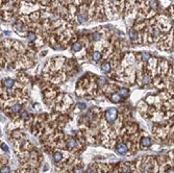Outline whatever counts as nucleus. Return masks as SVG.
<instances>
[{"instance_id":"obj_23","label":"nucleus","mask_w":174,"mask_h":173,"mask_svg":"<svg viewBox=\"0 0 174 173\" xmlns=\"http://www.w3.org/2000/svg\"><path fill=\"white\" fill-rule=\"evenodd\" d=\"M86 173H96L95 167H94V166H91V167H89V169H88Z\"/></svg>"},{"instance_id":"obj_14","label":"nucleus","mask_w":174,"mask_h":173,"mask_svg":"<svg viewBox=\"0 0 174 173\" xmlns=\"http://www.w3.org/2000/svg\"><path fill=\"white\" fill-rule=\"evenodd\" d=\"M82 44L79 43V42H77V43H74L73 46H72V49H73V51H75V52H77V51H79V50L82 49Z\"/></svg>"},{"instance_id":"obj_30","label":"nucleus","mask_w":174,"mask_h":173,"mask_svg":"<svg viewBox=\"0 0 174 173\" xmlns=\"http://www.w3.org/2000/svg\"><path fill=\"white\" fill-rule=\"evenodd\" d=\"M25 1H30V0H25Z\"/></svg>"},{"instance_id":"obj_18","label":"nucleus","mask_w":174,"mask_h":173,"mask_svg":"<svg viewBox=\"0 0 174 173\" xmlns=\"http://www.w3.org/2000/svg\"><path fill=\"white\" fill-rule=\"evenodd\" d=\"M14 27L16 28V30H18V31H22V30H23V25H22L21 22H18L17 24H15Z\"/></svg>"},{"instance_id":"obj_8","label":"nucleus","mask_w":174,"mask_h":173,"mask_svg":"<svg viewBox=\"0 0 174 173\" xmlns=\"http://www.w3.org/2000/svg\"><path fill=\"white\" fill-rule=\"evenodd\" d=\"M62 159H63V153H60V152H55L53 154V161L55 163H60L62 162Z\"/></svg>"},{"instance_id":"obj_11","label":"nucleus","mask_w":174,"mask_h":173,"mask_svg":"<svg viewBox=\"0 0 174 173\" xmlns=\"http://www.w3.org/2000/svg\"><path fill=\"white\" fill-rule=\"evenodd\" d=\"M150 83H151V77L149 75L145 74L144 76L142 77V83L143 85H149Z\"/></svg>"},{"instance_id":"obj_28","label":"nucleus","mask_w":174,"mask_h":173,"mask_svg":"<svg viewBox=\"0 0 174 173\" xmlns=\"http://www.w3.org/2000/svg\"><path fill=\"white\" fill-rule=\"evenodd\" d=\"M166 173H174V169L173 168H169L166 170Z\"/></svg>"},{"instance_id":"obj_24","label":"nucleus","mask_w":174,"mask_h":173,"mask_svg":"<svg viewBox=\"0 0 174 173\" xmlns=\"http://www.w3.org/2000/svg\"><path fill=\"white\" fill-rule=\"evenodd\" d=\"M100 33H95L94 35H93V39L95 40V41H98V40H100Z\"/></svg>"},{"instance_id":"obj_20","label":"nucleus","mask_w":174,"mask_h":173,"mask_svg":"<svg viewBox=\"0 0 174 173\" xmlns=\"http://www.w3.org/2000/svg\"><path fill=\"white\" fill-rule=\"evenodd\" d=\"M10 171H11V169L8 166H2L1 167V173H10Z\"/></svg>"},{"instance_id":"obj_12","label":"nucleus","mask_w":174,"mask_h":173,"mask_svg":"<svg viewBox=\"0 0 174 173\" xmlns=\"http://www.w3.org/2000/svg\"><path fill=\"white\" fill-rule=\"evenodd\" d=\"M21 109H22V105L19 104V103H16V104H14L12 107L11 110L13 113H19L20 111H21Z\"/></svg>"},{"instance_id":"obj_5","label":"nucleus","mask_w":174,"mask_h":173,"mask_svg":"<svg viewBox=\"0 0 174 173\" xmlns=\"http://www.w3.org/2000/svg\"><path fill=\"white\" fill-rule=\"evenodd\" d=\"M2 83H3V87H4V88L11 89V88L14 87L15 81H14V79H12V78H5V79L3 80Z\"/></svg>"},{"instance_id":"obj_6","label":"nucleus","mask_w":174,"mask_h":173,"mask_svg":"<svg viewBox=\"0 0 174 173\" xmlns=\"http://www.w3.org/2000/svg\"><path fill=\"white\" fill-rule=\"evenodd\" d=\"M129 38H130L131 41H137V40H138V38H139L138 30H136V29H130V30H129Z\"/></svg>"},{"instance_id":"obj_27","label":"nucleus","mask_w":174,"mask_h":173,"mask_svg":"<svg viewBox=\"0 0 174 173\" xmlns=\"http://www.w3.org/2000/svg\"><path fill=\"white\" fill-rule=\"evenodd\" d=\"M78 107L80 109V110H86L87 105H86V103H79V104H78Z\"/></svg>"},{"instance_id":"obj_31","label":"nucleus","mask_w":174,"mask_h":173,"mask_svg":"<svg viewBox=\"0 0 174 173\" xmlns=\"http://www.w3.org/2000/svg\"><path fill=\"white\" fill-rule=\"evenodd\" d=\"M173 35H174V31H173Z\"/></svg>"},{"instance_id":"obj_1","label":"nucleus","mask_w":174,"mask_h":173,"mask_svg":"<svg viewBox=\"0 0 174 173\" xmlns=\"http://www.w3.org/2000/svg\"><path fill=\"white\" fill-rule=\"evenodd\" d=\"M117 116H118V112L115 107H111L109 110H106L105 114H104L106 122L109 124H113L115 121L117 120Z\"/></svg>"},{"instance_id":"obj_4","label":"nucleus","mask_w":174,"mask_h":173,"mask_svg":"<svg viewBox=\"0 0 174 173\" xmlns=\"http://www.w3.org/2000/svg\"><path fill=\"white\" fill-rule=\"evenodd\" d=\"M66 145H67V147H68L69 149L74 148V147H76L77 142H76V140H75L74 138H68V139H67V141H66Z\"/></svg>"},{"instance_id":"obj_17","label":"nucleus","mask_w":174,"mask_h":173,"mask_svg":"<svg viewBox=\"0 0 174 173\" xmlns=\"http://www.w3.org/2000/svg\"><path fill=\"white\" fill-rule=\"evenodd\" d=\"M77 20H78L79 23L84 22V21H86V15H82V14L77 15Z\"/></svg>"},{"instance_id":"obj_16","label":"nucleus","mask_w":174,"mask_h":173,"mask_svg":"<svg viewBox=\"0 0 174 173\" xmlns=\"http://www.w3.org/2000/svg\"><path fill=\"white\" fill-rule=\"evenodd\" d=\"M118 93H119L120 95H121V96L126 97V96L128 95V90H127V89H125V88H122V89H120Z\"/></svg>"},{"instance_id":"obj_32","label":"nucleus","mask_w":174,"mask_h":173,"mask_svg":"<svg viewBox=\"0 0 174 173\" xmlns=\"http://www.w3.org/2000/svg\"><path fill=\"white\" fill-rule=\"evenodd\" d=\"M127 173H128V172H127Z\"/></svg>"},{"instance_id":"obj_15","label":"nucleus","mask_w":174,"mask_h":173,"mask_svg":"<svg viewBox=\"0 0 174 173\" xmlns=\"http://www.w3.org/2000/svg\"><path fill=\"white\" fill-rule=\"evenodd\" d=\"M35 33H31V31H29V33H27V41L28 42H33L35 40Z\"/></svg>"},{"instance_id":"obj_25","label":"nucleus","mask_w":174,"mask_h":173,"mask_svg":"<svg viewBox=\"0 0 174 173\" xmlns=\"http://www.w3.org/2000/svg\"><path fill=\"white\" fill-rule=\"evenodd\" d=\"M27 117H28L27 112H23V113L21 114V119H22V120H27Z\"/></svg>"},{"instance_id":"obj_2","label":"nucleus","mask_w":174,"mask_h":173,"mask_svg":"<svg viewBox=\"0 0 174 173\" xmlns=\"http://www.w3.org/2000/svg\"><path fill=\"white\" fill-rule=\"evenodd\" d=\"M115 150H116V152H117L118 154H120V155H125L128 151V147L126 146L125 143L120 142V143H117Z\"/></svg>"},{"instance_id":"obj_29","label":"nucleus","mask_w":174,"mask_h":173,"mask_svg":"<svg viewBox=\"0 0 174 173\" xmlns=\"http://www.w3.org/2000/svg\"><path fill=\"white\" fill-rule=\"evenodd\" d=\"M111 1H113V2H115V3H119L120 0H111Z\"/></svg>"},{"instance_id":"obj_3","label":"nucleus","mask_w":174,"mask_h":173,"mask_svg":"<svg viewBox=\"0 0 174 173\" xmlns=\"http://www.w3.org/2000/svg\"><path fill=\"white\" fill-rule=\"evenodd\" d=\"M140 144H141L142 148H149L151 146V139L149 137H142Z\"/></svg>"},{"instance_id":"obj_9","label":"nucleus","mask_w":174,"mask_h":173,"mask_svg":"<svg viewBox=\"0 0 174 173\" xmlns=\"http://www.w3.org/2000/svg\"><path fill=\"white\" fill-rule=\"evenodd\" d=\"M92 60L94 62H98V60H101V53L99 51H94L92 53Z\"/></svg>"},{"instance_id":"obj_26","label":"nucleus","mask_w":174,"mask_h":173,"mask_svg":"<svg viewBox=\"0 0 174 173\" xmlns=\"http://www.w3.org/2000/svg\"><path fill=\"white\" fill-rule=\"evenodd\" d=\"M1 149H2L3 151H5V152H7V151H8L7 145H6L5 143H2V144H1Z\"/></svg>"},{"instance_id":"obj_13","label":"nucleus","mask_w":174,"mask_h":173,"mask_svg":"<svg viewBox=\"0 0 174 173\" xmlns=\"http://www.w3.org/2000/svg\"><path fill=\"white\" fill-rule=\"evenodd\" d=\"M149 5H150V7L152 8V9H156V8H158V0H150Z\"/></svg>"},{"instance_id":"obj_22","label":"nucleus","mask_w":174,"mask_h":173,"mask_svg":"<svg viewBox=\"0 0 174 173\" xmlns=\"http://www.w3.org/2000/svg\"><path fill=\"white\" fill-rule=\"evenodd\" d=\"M142 58H143V62H147L149 60V54L148 53H142Z\"/></svg>"},{"instance_id":"obj_10","label":"nucleus","mask_w":174,"mask_h":173,"mask_svg":"<svg viewBox=\"0 0 174 173\" xmlns=\"http://www.w3.org/2000/svg\"><path fill=\"white\" fill-rule=\"evenodd\" d=\"M111 100L113 102H115V103H118V102L121 100V96H120V94L119 93H115L111 95Z\"/></svg>"},{"instance_id":"obj_21","label":"nucleus","mask_w":174,"mask_h":173,"mask_svg":"<svg viewBox=\"0 0 174 173\" xmlns=\"http://www.w3.org/2000/svg\"><path fill=\"white\" fill-rule=\"evenodd\" d=\"M97 83H98V85H100V87H102V85H103L104 83H106V81H105V78H103V77H102V78H99Z\"/></svg>"},{"instance_id":"obj_19","label":"nucleus","mask_w":174,"mask_h":173,"mask_svg":"<svg viewBox=\"0 0 174 173\" xmlns=\"http://www.w3.org/2000/svg\"><path fill=\"white\" fill-rule=\"evenodd\" d=\"M84 168L80 167V166H77V167L74 168V173H84Z\"/></svg>"},{"instance_id":"obj_7","label":"nucleus","mask_w":174,"mask_h":173,"mask_svg":"<svg viewBox=\"0 0 174 173\" xmlns=\"http://www.w3.org/2000/svg\"><path fill=\"white\" fill-rule=\"evenodd\" d=\"M111 64L109 63H103L102 65H101V70H102V72H104V73H107V72L111 71Z\"/></svg>"}]
</instances>
